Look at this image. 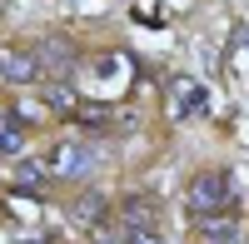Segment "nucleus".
<instances>
[{
  "label": "nucleus",
  "instance_id": "obj_7",
  "mask_svg": "<svg viewBox=\"0 0 249 244\" xmlns=\"http://www.w3.org/2000/svg\"><path fill=\"white\" fill-rule=\"evenodd\" d=\"M155 219H160V205H155L150 194H130L120 205V225L124 229H155Z\"/></svg>",
  "mask_w": 249,
  "mask_h": 244
},
{
  "label": "nucleus",
  "instance_id": "obj_8",
  "mask_svg": "<svg viewBox=\"0 0 249 244\" xmlns=\"http://www.w3.org/2000/svg\"><path fill=\"white\" fill-rule=\"evenodd\" d=\"M199 110H210V95H204V85H195V80H175V120H190Z\"/></svg>",
  "mask_w": 249,
  "mask_h": 244
},
{
  "label": "nucleus",
  "instance_id": "obj_14",
  "mask_svg": "<svg viewBox=\"0 0 249 244\" xmlns=\"http://www.w3.org/2000/svg\"><path fill=\"white\" fill-rule=\"evenodd\" d=\"M244 244H249V239H244Z\"/></svg>",
  "mask_w": 249,
  "mask_h": 244
},
{
  "label": "nucleus",
  "instance_id": "obj_2",
  "mask_svg": "<svg viewBox=\"0 0 249 244\" xmlns=\"http://www.w3.org/2000/svg\"><path fill=\"white\" fill-rule=\"evenodd\" d=\"M45 170L55 179H85L95 170V150L90 145H80V139H65V145H55L50 159H45Z\"/></svg>",
  "mask_w": 249,
  "mask_h": 244
},
{
  "label": "nucleus",
  "instance_id": "obj_12",
  "mask_svg": "<svg viewBox=\"0 0 249 244\" xmlns=\"http://www.w3.org/2000/svg\"><path fill=\"white\" fill-rule=\"evenodd\" d=\"M45 105H50V110H60V115H75V110H80V100H75V90H70V85L50 80V85H45Z\"/></svg>",
  "mask_w": 249,
  "mask_h": 244
},
{
  "label": "nucleus",
  "instance_id": "obj_5",
  "mask_svg": "<svg viewBox=\"0 0 249 244\" xmlns=\"http://www.w3.org/2000/svg\"><path fill=\"white\" fill-rule=\"evenodd\" d=\"M75 125L90 130V135H110V130H130V115L105 110V105H80V110H75Z\"/></svg>",
  "mask_w": 249,
  "mask_h": 244
},
{
  "label": "nucleus",
  "instance_id": "obj_3",
  "mask_svg": "<svg viewBox=\"0 0 249 244\" xmlns=\"http://www.w3.org/2000/svg\"><path fill=\"white\" fill-rule=\"evenodd\" d=\"M195 225H199V244H244V229H239L234 209L204 214V219H195Z\"/></svg>",
  "mask_w": 249,
  "mask_h": 244
},
{
  "label": "nucleus",
  "instance_id": "obj_1",
  "mask_svg": "<svg viewBox=\"0 0 249 244\" xmlns=\"http://www.w3.org/2000/svg\"><path fill=\"white\" fill-rule=\"evenodd\" d=\"M234 199H239V190H234V174L230 170H204V174H195L190 185H184V209H190L195 219L219 214V209H234Z\"/></svg>",
  "mask_w": 249,
  "mask_h": 244
},
{
  "label": "nucleus",
  "instance_id": "obj_10",
  "mask_svg": "<svg viewBox=\"0 0 249 244\" xmlns=\"http://www.w3.org/2000/svg\"><path fill=\"white\" fill-rule=\"evenodd\" d=\"M25 150V120L15 110H0V155H20Z\"/></svg>",
  "mask_w": 249,
  "mask_h": 244
},
{
  "label": "nucleus",
  "instance_id": "obj_11",
  "mask_svg": "<svg viewBox=\"0 0 249 244\" xmlns=\"http://www.w3.org/2000/svg\"><path fill=\"white\" fill-rule=\"evenodd\" d=\"M45 179H50V170H45V159H20V165L10 170V185L15 190H25V194H35V190H45Z\"/></svg>",
  "mask_w": 249,
  "mask_h": 244
},
{
  "label": "nucleus",
  "instance_id": "obj_13",
  "mask_svg": "<svg viewBox=\"0 0 249 244\" xmlns=\"http://www.w3.org/2000/svg\"><path fill=\"white\" fill-rule=\"evenodd\" d=\"M130 244H170L160 229H130Z\"/></svg>",
  "mask_w": 249,
  "mask_h": 244
},
{
  "label": "nucleus",
  "instance_id": "obj_6",
  "mask_svg": "<svg viewBox=\"0 0 249 244\" xmlns=\"http://www.w3.org/2000/svg\"><path fill=\"white\" fill-rule=\"evenodd\" d=\"M0 75H5L10 85H30V80H40L35 50H0Z\"/></svg>",
  "mask_w": 249,
  "mask_h": 244
},
{
  "label": "nucleus",
  "instance_id": "obj_9",
  "mask_svg": "<svg viewBox=\"0 0 249 244\" xmlns=\"http://www.w3.org/2000/svg\"><path fill=\"white\" fill-rule=\"evenodd\" d=\"M70 214L80 219V225L100 229V225H105V214H110V199H105V194H95V190H85V194H80L75 205H70Z\"/></svg>",
  "mask_w": 249,
  "mask_h": 244
},
{
  "label": "nucleus",
  "instance_id": "obj_4",
  "mask_svg": "<svg viewBox=\"0 0 249 244\" xmlns=\"http://www.w3.org/2000/svg\"><path fill=\"white\" fill-rule=\"evenodd\" d=\"M35 60H40V70H70L75 60H80V50L70 45L65 35H45V40H35Z\"/></svg>",
  "mask_w": 249,
  "mask_h": 244
}]
</instances>
